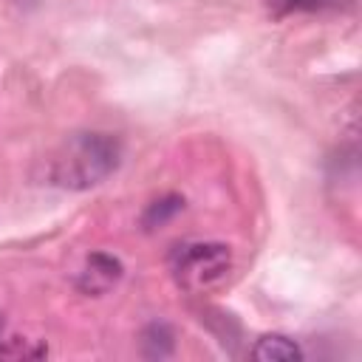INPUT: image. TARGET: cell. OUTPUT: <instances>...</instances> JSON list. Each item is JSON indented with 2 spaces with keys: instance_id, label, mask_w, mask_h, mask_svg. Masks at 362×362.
Returning <instances> with one entry per match:
<instances>
[{
  "instance_id": "277c9868",
  "label": "cell",
  "mask_w": 362,
  "mask_h": 362,
  "mask_svg": "<svg viewBox=\"0 0 362 362\" xmlns=\"http://www.w3.org/2000/svg\"><path fill=\"white\" fill-rule=\"evenodd\" d=\"M252 356L257 362H294L303 359V348L286 334H263L252 345Z\"/></svg>"
},
{
  "instance_id": "ba28073f",
  "label": "cell",
  "mask_w": 362,
  "mask_h": 362,
  "mask_svg": "<svg viewBox=\"0 0 362 362\" xmlns=\"http://www.w3.org/2000/svg\"><path fill=\"white\" fill-rule=\"evenodd\" d=\"M3 334H6V322H3V317H0V354H3V348H6V342H8V339H3Z\"/></svg>"
},
{
  "instance_id": "8992f818",
  "label": "cell",
  "mask_w": 362,
  "mask_h": 362,
  "mask_svg": "<svg viewBox=\"0 0 362 362\" xmlns=\"http://www.w3.org/2000/svg\"><path fill=\"white\" fill-rule=\"evenodd\" d=\"M175 351V337H173V328L161 320L150 322L141 334V354L147 359H164Z\"/></svg>"
},
{
  "instance_id": "6da1fadb",
  "label": "cell",
  "mask_w": 362,
  "mask_h": 362,
  "mask_svg": "<svg viewBox=\"0 0 362 362\" xmlns=\"http://www.w3.org/2000/svg\"><path fill=\"white\" fill-rule=\"evenodd\" d=\"M122 164V141L113 133L82 130L68 136L45 158V181L59 189L85 192L110 178Z\"/></svg>"
},
{
  "instance_id": "7a4b0ae2",
  "label": "cell",
  "mask_w": 362,
  "mask_h": 362,
  "mask_svg": "<svg viewBox=\"0 0 362 362\" xmlns=\"http://www.w3.org/2000/svg\"><path fill=\"white\" fill-rule=\"evenodd\" d=\"M232 252L226 243L198 240L181 243L170 255V274L173 280L189 294H209L229 277Z\"/></svg>"
},
{
  "instance_id": "5b68a950",
  "label": "cell",
  "mask_w": 362,
  "mask_h": 362,
  "mask_svg": "<svg viewBox=\"0 0 362 362\" xmlns=\"http://www.w3.org/2000/svg\"><path fill=\"white\" fill-rule=\"evenodd\" d=\"M266 6L280 20V17H288V14H314V11L351 8L354 0H266Z\"/></svg>"
},
{
  "instance_id": "3957f363",
  "label": "cell",
  "mask_w": 362,
  "mask_h": 362,
  "mask_svg": "<svg viewBox=\"0 0 362 362\" xmlns=\"http://www.w3.org/2000/svg\"><path fill=\"white\" fill-rule=\"evenodd\" d=\"M122 274H124V266L116 255L93 252V255H88V260L76 277V288L88 297H102L122 280Z\"/></svg>"
},
{
  "instance_id": "52a82bcc",
  "label": "cell",
  "mask_w": 362,
  "mask_h": 362,
  "mask_svg": "<svg viewBox=\"0 0 362 362\" xmlns=\"http://www.w3.org/2000/svg\"><path fill=\"white\" fill-rule=\"evenodd\" d=\"M181 209H184V198H181V195H164V198L153 201V204L144 209L141 226H144V229H158V226H164L167 221H173Z\"/></svg>"
}]
</instances>
